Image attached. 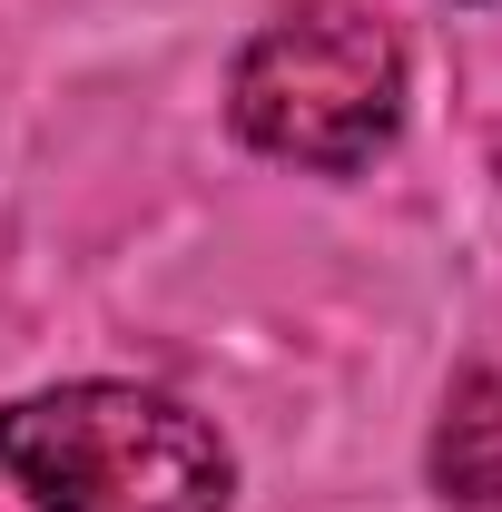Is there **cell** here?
I'll return each mask as SVG.
<instances>
[{"instance_id": "7a4b0ae2", "label": "cell", "mask_w": 502, "mask_h": 512, "mask_svg": "<svg viewBox=\"0 0 502 512\" xmlns=\"http://www.w3.org/2000/svg\"><path fill=\"white\" fill-rule=\"evenodd\" d=\"M227 119L286 168H365L404 128V40L355 0H296L237 50Z\"/></svg>"}, {"instance_id": "6da1fadb", "label": "cell", "mask_w": 502, "mask_h": 512, "mask_svg": "<svg viewBox=\"0 0 502 512\" xmlns=\"http://www.w3.org/2000/svg\"><path fill=\"white\" fill-rule=\"evenodd\" d=\"M217 424L148 384H50L0 414V512H227Z\"/></svg>"}, {"instance_id": "3957f363", "label": "cell", "mask_w": 502, "mask_h": 512, "mask_svg": "<svg viewBox=\"0 0 502 512\" xmlns=\"http://www.w3.org/2000/svg\"><path fill=\"white\" fill-rule=\"evenodd\" d=\"M434 493L443 503H502V375L473 365V375L443 394V424H434Z\"/></svg>"}]
</instances>
